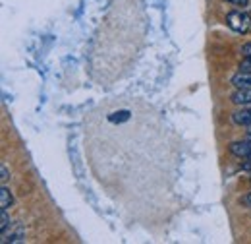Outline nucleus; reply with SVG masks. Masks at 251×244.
I'll use <instances>...</instances> for the list:
<instances>
[{"mask_svg": "<svg viewBox=\"0 0 251 244\" xmlns=\"http://www.w3.org/2000/svg\"><path fill=\"white\" fill-rule=\"evenodd\" d=\"M242 171H246V173H250L251 175V157H250V161H246V163L242 165Z\"/></svg>", "mask_w": 251, "mask_h": 244, "instance_id": "f8f14e48", "label": "nucleus"}, {"mask_svg": "<svg viewBox=\"0 0 251 244\" xmlns=\"http://www.w3.org/2000/svg\"><path fill=\"white\" fill-rule=\"evenodd\" d=\"M12 202H14V198H12L10 188L8 186H2L0 188V210H8L12 206Z\"/></svg>", "mask_w": 251, "mask_h": 244, "instance_id": "423d86ee", "label": "nucleus"}, {"mask_svg": "<svg viewBox=\"0 0 251 244\" xmlns=\"http://www.w3.org/2000/svg\"><path fill=\"white\" fill-rule=\"evenodd\" d=\"M240 70L242 72H251V59H244L240 64Z\"/></svg>", "mask_w": 251, "mask_h": 244, "instance_id": "1a4fd4ad", "label": "nucleus"}, {"mask_svg": "<svg viewBox=\"0 0 251 244\" xmlns=\"http://www.w3.org/2000/svg\"><path fill=\"white\" fill-rule=\"evenodd\" d=\"M0 175H2V181H8V169L4 165L0 167Z\"/></svg>", "mask_w": 251, "mask_h": 244, "instance_id": "ddd939ff", "label": "nucleus"}, {"mask_svg": "<svg viewBox=\"0 0 251 244\" xmlns=\"http://www.w3.org/2000/svg\"><path fill=\"white\" fill-rule=\"evenodd\" d=\"M226 2H232V4H236V6H242V8H244V6H248V2H250V0H226Z\"/></svg>", "mask_w": 251, "mask_h": 244, "instance_id": "9b49d317", "label": "nucleus"}, {"mask_svg": "<svg viewBox=\"0 0 251 244\" xmlns=\"http://www.w3.org/2000/svg\"><path fill=\"white\" fill-rule=\"evenodd\" d=\"M10 225V217H8V210H2V223H0V231L2 235H6V229Z\"/></svg>", "mask_w": 251, "mask_h": 244, "instance_id": "6e6552de", "label": "nucleus"}, {"mask_svg": "<svg viewBox=\"0 0 251 244\" xmlns=\"http://www.w3.org/2000/svg\"><path fill=\"white\" fill-rule=\"evenodd\" d=\"M226 24L236 33H248V31H251V16L246 12L236 10V12H230L226 16Z\"/></svg>", "mask_w": 251, "mask_h": 244, "instance_id": "f257e3e1", "label": "nucleus"}, {"mask_svg": "<svg viewBox=\"0 0 251 244\" xmlns=\"http://www.w3.org/2000/svg\"><path fill=\"white\" fill-rule=\"evenodd\" d=\"M242 55H244L246 59H251V41H250V43H246V45L242 47Z\"/></svg>", "mask_w": 251, "mask_h": 244, "instance_id": "9d476101", "label": "nucleus"}, {"mask_svg": "<svg viewBox=\"0 0 251 244\" xmlns=\"http://www.w3.org/2000/svg\"><path fill=\"white\" fill-rule=\"evenodd\" d=\"M244 204H246V206H250V208H251V192L248 194V196H246V198H244Z\"/></svg>", "mask_w": 251, "mask_h": 244, "instance_id": "4468645a", "label": "nucleus"}, {"mask_svg": "<svg viewBox=\"0 0 251 244\" xmlns=\"http://www.w3.org/2000/svg\"><path fill=\"white\" fill-rule=\"evenodd\" d=\"M230 99H232V103H234V105H251V88L234 92Z\"/></svg>", "mask_w": 251, "mask_h": 244, "instance_id": "20e7f679", "label": "nucleus"}, {"mask_svg": "<svg viewBox=\"0 0 251 244\" xmlns=\"http://www.w3.org/2000/svg\"><path fill=\"white\" fill-rule=\"evenodd\" d=\"M232 121L240 126H250L251 124V107L250 109H242V111H236L232 115Z\"/></svg>", "mask_w": 251, "mask_h": 244, "instance_id": "39448f33", "label": "nucleus"}, {"mask_svg": "<svg viewBox=\"0 0 251 244\" xmlns=\"http://www.w3.org/2000/svg\"><path fill=\"white\" fill-rule=\"evenodd\" d=\"M230 153L236 155V157H251V136L250 140H244V142H232L230 144Z\"/></svg>", "mask_w": 251, "mask_h": 244, "instance_id": "f03ea898", "label": "nucleus"}, {"mask_svg": "<svg viewBox=\"0 0 251 244\" xmlns=\"http://www.w3.org/2000/svg\"><path fill=\"white\" fill-rule=\"evenodd\" d=\"M232 86H236L238 90H248L251 88V72H238L232 76Z\"/></svg>", "mask_w": 251, "mask_h": 244, "instance_id": "7ed1b4c3", "label": "nucleus"}, {"mask_svg": "<svg viewBox=\"0 0 251 244\" xmlns=\"http://www.w3.org/2000/svg\"><path fill=\"white\" fill-rule=\"evenodd\" d=\"M127 119H129V111H118V113L108 115V121L110 122H124Z\"/></svg>", "mask_w": 251, "mask_h": 244, "instance_id": "0eeeda50", "label": "nucleus"}]
</instances>
